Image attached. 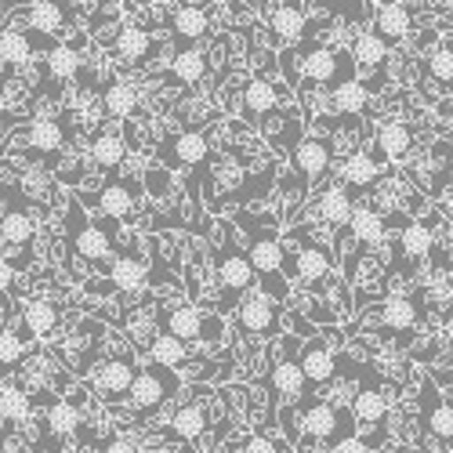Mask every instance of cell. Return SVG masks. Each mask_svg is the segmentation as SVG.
<instances>
[{
	"instance_id": "2",
	"label": "cell",
	"mask_w": 453,
	"mask_h": 453,
	"mask_svg": "<svg viewBox=\"0 0 453 453\" xmlns=\"http://www.w3.org/2000/svg\"><path fill=\"white\" fill-rule=\"evenodd\" d=\"M69 221H73V250L77 257H84L88 265H95L98 273H109V257H112V240L102 225H91L84 214H81V203L69 200Z\"/></svg>"
},
{
	"instance_id": "16",
	"label": "cell",
	"mask_w": 453,
	"mask_h": 453,
	"mask_svg": "<svg viewBox=\"0 0 453 453\" xmlns=\"http://www.w3.org/2000/svg\"><path fill=\"white\" fill-rule=\"evenodd\" d=\"M105 218H127L131 211H134V203H138V188L134 185H124V178H112V181H105L102 188H98V196L91 200Z\"/></svg>"
},
{
	"instance_id": "52",
	"label": "cell",
	"mask_w": 453,
	"mask_h": 453,
	"mask_svg": "<svg viewBox=\"0 0 453 453\" xmlns=\"http://www.w3.org/2000/svg\"><path fill=\"white\" fill-rule=\"evenodd\" d=\"M0 254H4V250H0Z\"/></svg>"
},
{
	"instance_id": "47",
	"label": "cell",
	"mask_w": 453,
	"mask_h": 453,
	"mask_svg": "<svg viewBox=\"0 0 453 453\" xmlns=\"http://www.w3.org/2000/svg\"><path fill=\"white\" fill-rule=\"evenodd\" d=\"M330 453H370V446L359 435H345V439H334V449Z\"/></svg>"
},
{
	"instance_id": "39",
	"label": "cell",
	"mask_w": 453,
	"mask_h": 453,
	"mask_svg": "<svg viewBox=\"0 0 453 453\" xmlns=\"http://www.w3.org/2000/svg\"><path fill=\"white\" fill-rule=\"evenodd\" d=\"M29 33H58L65 26V4H22Z\"/></svg>"
},
{
	"instance_id": "9",
	"label": "cell",
	"mask_w": 453,
	"mask_h": 453,
	"mask_svg": "<svg viewBox=\"0 0 453 453\" xmlns=\"http://www.w3.org/2000/svg\"><path fill=\"white\" fill-rule=\"evenodd\" d=\"M373 160L377 164H406L413 157V131L403 120H381L373 134Z\"/></svg>"
},
{
	"instance_id": "37",
	"label": "cell",
	"mask_w": 453,
	"mask_h": 453,
	"mask_svg": "<svg viewBox=\"0 0 453 453\" xmlns=\"http://www.w3.org/2000/svg\"><path fill=\"white\" fill-rule=\"evenodd\" d=\"M418 305H413L410 297H403V294H392V297H385V305H381V323L388 326V330H413V323H418Z\"/></svg>"
},
{
	"instance_id": "28",
	"label": "cell",
	"mask_w": 453,
	"mask_h": 453,
	"mask_svg": "<svg viewBox=\"0 0 453 453\" xmlns=\"http://www.w3.org/2000/svg\"><path fill=\"white\" fill-rule=\"evenodd\" d=\"M207 73V55L200 51V48H178V55L171 58V81L174 84H181V88H188V84H196L200 77Z\"/></svg>"
},
{
	"instance_id": "32",
	"label": "cell",
	"mask_w": 453,
	"mask_h": 453,
	"mask_svg": "<svg viewBox=\"0 0 453 453\" xmlns=\"http://www.w3.org/2000/svg\"><path fill=\"white\" fill-rule=\"evenodd\" d=\"M81 65H84V58H81V51L73 48V44H55V48L48 51V58H44L48 77L58 81V84H65V81L77 77Z\"/></svg>"
},
{
	"instance_id": "25",
	"label": "cell",
	"mask_w": 453,
	"mask_h": 453,
	"mask_svg": "<svg viewBox=\"0 0 453 453\" xmlns=\"http://www.w3.org/2000/svg\"><path fill=\"white\" fill-rule=\"evenodd\" d=\"M171 337H178V342L193 345V342H203V312L196 305H178L171 316H167V330Z\"/></svg>"
},
{
	"instance_id": "17",
	"label": "cell",
	"mask_w": 453,
	"mask_h": 453,
	"mask_svg": "<svg viewBox=\"0 0 453 453\" xmlns=\"http://www.w3.org/2000/svg\"><path fill=\"white\" fill-rule=\"evenodd\" d=\"M312 211H316L319 221L330 225V229H345L349 218H352V211H356V203H352V196H349V188L334 185V188H323L319 200L312 203Z\"/></svg>"
},
{
	"instance_id": "30",
	"label": "cell",
	"mask_w": 453,
	"mask_h": 453,
	"mask_svg": "<svg viewBox=\"0 0 453 453\" xmlns=\"http://www.w3.org/2000/svg\"><path fill=\"white\" fill-rule=\"evenodd\" d=\"M399 247L410 261H425L435 250V233L428 229L425 221H406L403 233H399Z\"/></svg>"
},
{
	"instance_id": "20",
	"label": "cell",
	"mask_w": 453,
	"mask_h": 453,
	"mask_svg": "<svg viewBox=\"0 0 453 453\" xmlns=\"http://www.w3.org/2000/svg\"><path fill=\"white\" fill-rule=\"evenodd\" d=\"M345 229H349V236H352L359 247H377V243L385 240L388 221H385V214H377V211H370V207H356Z\"/></svg>"
},
{
	"instance_id": "6",
	"label": "cell",
	"mask_w": 453,
	"mask_h": 453,
	"mask_svg": "<svg viewBox=\"0 0 453 453\" xmlns=\"http://www.w3.org/2000/svg\"><path fill=\"white\" fill-rule=\"evenodd\" d=\"M334 157H337V149H334L330 138H301V142L290 149V167H294V174L305 178L301 185L309 188L312 181H319V178L330 171Z\"/></svg>"
},
{
	"instance_id": "23",
	"label": "cell",
	"mask_w": 453,
	"mask_h": 453,
	"mask_svg": "<svg viewBox=\"0 0 453 453\" xmlns=\"http://www.w3.org/2000/svg\"><path fill=\"white\" fill-rule=\"evenodd\" d=\"M273 392L276 395H283V399H297V395H312V388H309V381H305V373H301V366H297V359H280L276 366H273Z\"/></svg>"
},
{
	"instance_id": "21",
	"label": "cell",
	"mask_w": 453,
	"mask_h": 453,
	"mask_svg": "<svg viewBox=\"0 0 453 453\" xmlns=\"http://www.w3.org/2000/svg\"><path fill=\"white\" fill-rule=\"evenodd\" d=\"M58 305L48 297H33L26 301V309H22V326L29 330V337H48L58 330Z\"/></svg>"
},
{
	"instance_id": "1",
	"label": "cell",
	"mask_w": 453,
	"mask_h": 453,
	"mask_svg": "<svg viewBox=\"0 0 453 453\" xmlns=\"http://www.w3.org/2000/svg\"><path fill=\"white\" fill-rule=\"evenodd\" d=\"M214 269H218V280H221V290L229 294L225 297V309L233 305V294H247V290H254L257 287V280H254V273H250V261H247V254L236 247V240H233V229H225V240H221V250L214 254Z\"/></svg>"
},
{
	"instance_id": "15",
	"label": "cell",
	"mask_w": 453,
	"mask_h": 453,
	"mask_svg": "<svg viewBox=\"0 0 453 453\" xmlns=\"http://www.w3.org/2000/svg\"><path fill=\"white\" fill-rule=\"evenodd\" d=\"M349 418H352V425L359 428V425H377L381 428L385 421H388V395L381 392V388H356V395H352V403H349Z\"/></svg>"
},
{
	"instance_id": "3",
	"label": "cell",
	"mask_w": 453,
	"mask_h": 453,
	"mask_svg": "<svg viewBox=\"0 0 453 453\" xmlns=\"http://www.w3.org/2000/svg\"><path fill=\"white\" fill-rule=\"evenodd\" d=\"M178 388H181V377H178L174 370H164V366H157V363H149V366H142V370L134 373V381H131V388H127V399H131L134 410H157V406H164Z\"/></svg>"
},
{
	"instance_id": "46",
	"label": "cell",
	"mask_w": 453,
	"mask_h": 453,
	"mask_svg": "<svg viewBox=\"0 0 453 453\" xmlns=\"http://www.w3.org/2000/svg\"><path fill=\"white\" fill-rule=\"evenodd\" d=\"M167 181H171V174H167V171H157V167L145 174V188H149L153 196H167V188H171Z\"/></svg>"
},
{
	"instance_id": "45",
	"label": "cell",
	"mask_w": 453,
	"mask_h": 453,
	"mask_svg": "<svg viewBox=\"0 0 453 453\" xmlns=\"http://www.w3.org/2000/svg\"><path fill=\"white\" fill-rule=\"evenodd\" d=\"M428 73H432V81L449 84V77H453V51H449V44L435 48V55L428 58Z\"/></svg>"
},
{
	"instance_id": "22",
	"label": "cell",
	"mask_w": 453,
	"mask_h": 453,
	"mask_svg": "<svg viewBox=\"0 0 453 453\" xmlns=\"http://www.w3.org/2000/svg\"><path fill=\"white\" fill-rule=\"evenodd\" d=\"M287 95L280 91V88H273L269 81H261V77H254L247 88H243V112L247 117H265V112H276V105L283 102Z\"/></svg>"
},
{
	"instance_id": "18",
	"label": "cell",
	"mask_w": 453,
	"mask_h": 453,
	"mask_svg": "<svg viewBox=\"0 0 453 453\" xmlns=\"http://www.w3.org/2000/svg\"><path fill=\"white\" fill-rule=\"evenodd\" d=\"M381 171H385V164H377V160H373V153L352 149V153L342 160V167H337V178H342L349 188H370ZM345 185H342V188H345Z\"/></svg>"
},
{
	"instance_id": "27",
	"label": "cell",
	"mask_w": 453,
	"mask_h": 453,
	"mask_svg": "<svg viewBox=\"0 0 453 453\" xmlns=\"http://www.w3.org/2000/svg\"><path fill=\"white\" fill-rule=\"evenodd\" d=\"M29 58H33V33L12 29V26L0 29V62H4L8 69H19Z\"/></svg>"
},
{
	"instance_id": "43",
	"label": "cell",
	"mask_w": 453,
	"mask_h": 453,
	"mask_svg": "<svg viewBox=\"0 0 453 453\" xmlns=\"http://www.w3.org/2000/svg\"><path fill=\"white\" fill-rule=\"evenodd\" d=\"M48 428H51V435H58V439H69L73 432L81 428L77 406H69L65 399H55V403L48 406Z\"/></svg>"
},
{
	"instance_id": "12",
	"label": "cell",
	"mask_w": 453,
	"mask_h": 453,
	"mask_svg": "<svg viewBox=\"0 0 453 453\" xmlns=\"http://www.w3.org/2000/svg\"><path fill=\"white\" fill-rule=\"evenodd\" d=\"M265 26L280 44H294L309 33V12L301 4H273L265 12Z\"/></svg>"
},
{
	"instance_id": "26",
	"label": "cell",
	"mask_w": 453,
	"mask_h": 453,
	"mask_svg": "<svg viewBox=\"0 0 453 453\" xmlns=\"http://www.w3.org/2000/svg\"><path fill=\"white\" fill-rule=\"evenodd\" d=\"M33 243V218L26 211H8L0 218V250H26Z\"/></svg>"
},
{
	"instance_id": "19",
	"label": "cell",
	"mask_w": 453,
	"mask_h": 453,
	"mask_svg": "<svg viewBox=\"0 0 453 453\" xmlns=\"http://www.w3.org/2000/svg\"><path fill=\"white\" fill-rule=\"evenodd\" d=\"M171 29L178 41H203V36L211 33V15L203 4H174L171 12Z\"/></svg>"
},
{
	"instance_id": "50",
	"label": "cell",
	"mask_w": 453,
	"mask_h": 453,
	"mask_svg": "<svg viewBox=\"0 0 453 453\" xmlns=\"http://www.w3.org/2000/svg\"><path fill=\"white\" fill-rule=\"evenodd\" d=\"M15 287V269H12V261L0 254V294H8Z\"/></svg>"
},
{
	"instance_id": "31",
	"label": "cell",
	"mask_w": 453,
	"mask_h": 453,
	"mask_svg": "<svg viewBox=\"0 0 453 453\" xmlns=\"http://www.w3.org/2000/svg\"><path fill=\"white\" fill-rule=\"evenodd\" d=\"M124 153H127V149H124V138L117 131H102L91 142V164L98 171H117L124 164Z\"/></svg>"
},
{
	"instance_id": "4",
	"label": "cell",
	"mask_w": 453,
	"mask_h": 453,
	"mask_svg": "<svg viewBox=\"0 0 453 453\" xmlns=\"http://www.w3.org/2000/svg\"><path fill=\"white\" fill-rule=\"evenodd\" d=\"M352 58L345 51H334L326 44H309L305 55H301V77L309 84H342V81H352Z\"/></svg>"
},
{
	"instance_id": "13",
	"label": "cell",
	"mask_w": 453,
	"mask_h": 453,
	"mask_svg": "<svg viewBox=\"0 0 453 453\" xmlns=\"http://www.w3.org/2000/svg\"><path fill=\"white\" fill-rule=\"evenodd\" d=\"M421 421H425V428L439 442H449L453 439V410H449V399H442L432 381H425V388H421Z\"/></svg>"
},
{
	"instance_id": "49",
	"label": "cell",
	"mask_w": 453,
	"mask_h": 453,
	"mask_svg": "<svg viewBox=\"0 0 453 453\" xmlns=\"http://www.w3.org/2000/svg\"><path fill=\"white\" fill-rule=\"evenodd\" d=\"M102 453H138V442L127 439V435H117V439H109Z\"/></svg>"
},
{
	"instance_id": "41",
	"label": "cell",
	"mask_w": 453,
	"mask_h": 453,
	"mask_svg": "<svg viewBox=\"0 0 453 453\" xmlns=\"http://www.w3.org/2000/svg\"><path fill=\"white\" fill-rule=\"evenodd\" d=\"M62 145H65V131H62L58 120H33L29 149H36V153H58Z\"/></svg>"
},
{
	"instance_id": "8",
	"label": "cell",
	"mask_w": 453,
	"mask_h": 453,
	"mask_svg": "<svg viewBox=\"0 0 453 453\" xmlns=\"http://www.w3.org/2000/svg\"><path fill=\"white\" fill-rule=\"evenodd\" d=\"M330 269H334L330 250L319 247V243H312V240L301 243L294 257H283V276L287 280H301L305 287H316L323 276H330Z\"/></svg>"
},
{
	"instance_id": "7",
	"label": "cell",
	"mask_w": 453,
	"mask_h": 453,
	"mask_svg": "<svg viewBox=\"0 0 453 453\" xmlns=\"http://www.w3.org/2000/svg\"><path fill=\"white\" fill-rule=\"evenodd\" d=\"M236 323L243 334H254V337H276L280 326H283V312L276 301H269L265 294H250L243 297V305H236Z\"/></svg>"
},
{
	"instance_id": "40",
	"label": "cell",
	"mask_w": 453,
	"mask_h": 453,
	"mask_svg": "<svg viewBox=\"0 0 453 453\" xmlns=\"http://www.w3.org/2000/svg\"><path fill=\"white\" fill-rule=\"evenodd\" d=\"M171 149H174V160L185 164V167H200V164H207V153H211L207 134H200V131H185V134H178Z\"/></svg>"
},
{
	"instance_id": "51",
	"label": "cell",
	"mask_w": 453,
	"mask_h": 453,
	"mask_svg": "<svg viewBox=\"0 0 453 453\" xmlns=\"http://www.w3.org/2000/svg\"><path fill=\"white\" fill-rule=\"evenodd\" d=\"M0 385H4V381H0Z\"/></svg>"
},
{
	"instance_id": "11",
	"label": "cell",
	"mask_w": 453,
	"mask_h": 453,
	"mask_svg": "<svg viewBox=\"0 0 453 453\" xmlns=\"http://www.w3.org/2000/svg\"><path fill=\"white\" fill-rule=\"evenodd\" d=\"M134 373H138V366H134L131 356H109V359L95 370V388H98L105 399H120V395H127Z\"/></svg>"
},
{
	"instance_id": "24",
	"label": "cell",
	"mask_w": 453,
	"mask_h": 453,
	"mask_svg": "<svg viewBox=\"0 0 453 453\" xmlns=\"http://www.w3.org/2000/svg\"><path fill=\"white\" fill-rule=\"evenodd\" d=\"M109 276H112V287L109 290H138L145 280H149V265L142 254H124L117 261H109Z\"/></svg>"
},
{
	"instance_id": "36",
	"label": "cell",
	"mask_w": 453,
	"mask_h": 453,
	"mask_svg": "<svg viewBox=\"0 0 453 453\" xmlns=\"http://www.w3.org/2000/svg\"><path fill=\"white\" fill-rule=\"evenodd\" d=\"M112 41H117V55L127 58V62H145L149 55H153V36H149L145 29H138V26L117 29Z\"/></svg>"
},
{
	"instance_id": "48",
	"label": "cell",
	"mask_w": 453,
	"mask_h": 453,
	"mask_svg": "<svg viewBox=\"0 0 453 453\" xmlns=\"http://www.w3.org/2000/svg\"><path fill=\"white\" fill-rule=\"evenodd\" d=\"M243 453H280V442H273L269 435H254V439L243 446Z\"/></svg>"
},
{
	"instance_id": "38",
	"label": "cell",
	"mask_w": 453,
	"mask_h": 453,
	"mask_svg": "<svg viewBox=\"0 0 453 453\" xmlns=\"http://www.w3.org/2000/svg\"><path fill=\"white\" fill-rule=\"evenodd\" d=\"M203 432H207V413H203L200 406L178 410L174 418H171V428H167V435L178 439V442H193V439H200Z\"/></svg>"
},
{
	"instance_id": "35",
	"label": "cell",
	"mask_w": 453,
	"mask_h": 453,
	"mask_svg": "<svg viewBox=\"0 0 453 453\" xmlns=\"http://www.w3.org/2000/svg\"><path fill=\"white\" fill-rule=\"evenodd\" d=\"M330 102H334V112L337 117H359L366 109V88L352 77V81H342L330 88Z\"/></svg>"
},
{
	"instance_id": "34",
	"label": "cell",
	"mask_w": 453,
	"mask_h": 453,
	"mask_svg": "<svg viewBox=\"0 0 453 453\" xmlns=\"http://www.w3.org/2000/svg\"><path fill=\"white\" fill-rule=\"evenodd\" d=\"M349 58H352V65H359V69H381V62L388 58V44H385L373 29H366V33L356 36Z\"/></svg>"
},
{
	"instance_id": "44",
	"label": "cell",
	"mask_w": 453,
	"mask_h": 453,
	"mask_svg": "<svg viewBox=\"0 0 453 453\" xmlns=\"http://www.w3.org/2000/svg\"><path fill=\"white\" fill-rule=\"evenodd\" d=\"M26 342H29V330H0V370H12L22 352H26Z\"/></svg>"
},
{
	"instance_id": "33",
	"label": "cell",
	"mask_w": 453,
	"mask_h": 453,
	"mask_svg": "<svg viewBox=\"0 0 453 453\" xmlns=\"http://www.w3.org/2000/svg\"><path fill=\"white\" fill-rule=\"evenodd\" d=\"M188 359H193L188 345L178 342V337H171V334H160L157 342L149 345V363H157V366H164V370H178V366H185Z\"/></svg>"
},
{
	"instance_id": "42",
	"label": "cell",
	"mask_w": 453,
	"mask_h": 453,
	"mask_svg": "<svg viewBox=\"0 0 453 453\" xmlns=\"http://www.w3.org/2000/svg\"><path fill=\"white\" fill-rule=\"evenodd\" d=\"M29 413H33V403L19 385H0V418L15 425V421H26Z\"/></svg>"
},
{
	"instance_id": "5",
	"label": "cell",
	"mask_w": 453,
	"mask_h": 453,
	"mask_svg": "<svg viewBox=\"0 0 453 453\" xmlns=\"http://www.w3.org/2000/svg\"><path fill=\"white\" fill-rule=\"evenodd\" d=\"M301 428H305L309 439H345V435H356V425L349 413L334 410L326 399H312L301 410Z\"/></svg>"
},
{
	"instance_id": "14",
	"label": "cell",
	"mask_w": 453,
	"mask_h": 453,
	"mask_svg": "<svg viewBox=\"0 0 453 453\" xmlns=\"http://www.w3.org/2000/svg\"><path fill=\"white\" fill-rule=\"evenodd\" d=\"M373 33L392 48L413 33V15L406 4H373Z\"/></svg>"
},
{
	"instance_id": "10",
	"label": "cell",
	"mask_w": 453,
	"mask_h": 453,
	"mask_svg": "<svg viewBox=\"0 0 453 453\" xmlns=\"http://www.w3.org/2000/svg\"><path fill=\"white\" fill-rule=\"evenodd\" d=\"M297 366H301V373H305V381H309V388L316 392L323 381H330V377H337V352L323 342V337L316 334L312 342L301 349V359H297Z\"/></svg>"
},
{
	"instance_id": "29",
	"label": "cell",
	"mask_w": 453,
	"mask_h": 453,
	"mask_svg": "<svg viewBox=\"0 0 453 453\" xmlns=\"http://www.w3.org/2000/svg\"><path fill=\"white\" fill-rule=\"evenodd\" d=\"M102 105L112 120H127L138 109V88L127 81H109V88L102 91Z\"/></svg>"
}]
</instances>
